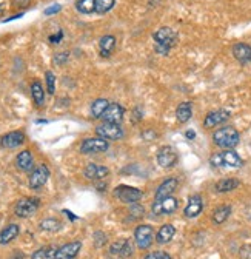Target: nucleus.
Listing matches in <instances>:
<instances>
[{
  "mask_svg": "<svg viewBox=\"0 0 251 259\" xmlns=\"http://www.w3.org/2000/svg\"><path fill=\"white\" fill-rule=\"evenodd\" d=\"M230 116H231V114H230L228 110H214V111L206 114V118L203 121V125L206 128H214V127H217L220 124L227 122L230 119Z\"/></svg>",
  "mask_w": 251,
  "mask_h": 259,
  "instance_id": "f8f14e48",
  "label": "nucleus"
},
{
  "mask_svg": "<svg viewBox=\"0 0 251 259\" xmlns=\"http://www.w3.org/2000/svg\"><path fill=\"white\" fill-rule=\"evenodd\" d=\"M31 96H33V100L37 107H42L45 104V90L39 80H34L31 83Z\"/></svg>",
  "mask_w": 251,
  "mask_h": 259,
  "instance_id": "bb28decb",
  "label": "nucleus"
},
{
  "mask_svg": "<svg viewBox=\"0 0 251 259\" xmlns=\"http://www.w3.org/2000/svg\"><path fill=\"white\" fill-rule=\"evenodd\" d=\"M114 196L117 199H120L122 202H127V204H134L139 202L142 197L144 193L136 189V187H130V185H119L117 189L114 190Z\"/></svg>",
  "mask_w": 251,
  "mask_h": 259,
  "instance_id": "20e7f679",
  "label": "nucleus"
},
{
  "mask_svg": "<svg viewBox=\"0 0 251 259\" xmlns=\"http://www.w3.org/2000/svg\"><path fill=\"white\" fill-rule=\"evenodd\" d=\"M85 178L91 181H102L109 175V170L105 165H97V164H88L85 168Z\"/></svg>",
  "mask_w": 251,
  "mask_h": 259,
  "instance_id": "aec40b11",
  "label": "nucleus"
},
{
  "mask_svg": "<svg viewBox=\"0 0 251 259\" xmlns=\"http://www.w3.org/2000/svg\"><path fill=\"white\" fill-rule=\"evenodd\" d=\"M174 235H176L174 225L165 224V225H162V227L159 228V232H157V235H156V241H157L159 244H168V242L174 238Z\"/></svg>",
  "mask_w": 251,
  "mask_h": 259,
  "instance_id": "5701e85b",
  "label": "nucleus"
},
{
  "mask_svg": "<svg viewBox=\"0 0 251 259\" xmlns=\"http://www.w3.org/2000/svg\"><path fill=\"white\" fill-rule=\"evenodd\" d=\"M233 56L234 59L241 62L242 65H247V64H251V45L248 43H236L233 47Z\"/></svg>",
  "mask_w": 251,
  "mask_h": 259,
  "instance_id": "a211bd4d",
  "label": "nucleus"
},
{
  "mask_svg": "<svg viewBox=\"0 0 251 259\" xmlns=\"http://www.w3.org/2000/svg\"><path fill=\"white\" fill-rule=\"evenodd\" d=\"M231 214V205L225 204V205H220L214 210L213 213V221L214 224H224Z\"/></svg>",
  "mask_w": 251,
  "mask_h": 259,
  "instance_id": "c85d7f7f",
  "label": "nucleus"
},
{
  "mask_svg": "<svg viewBox=\"0 0 251 259\" xmlns=\"http://www.w3.org/2000/svg\"><path fill=\"white\" fill-rule=\"evenodd\" d=\"M177 185H179V181H177L176 178H166V179L157 187V190H156V199H154V200H160V199H165V197L171 196V194L176 192Z\"/></svg>",
  "mask_w": 251,
  "mask_h": 259,
  "instance_id": "dca6fc26",
  "label": "nucleus"
},
{
  "mask_svg": "<svg viewBox=\"0 0 251 259\" xmlns=\"http://www.w3.org/2000/svg\"><path fill=\"white\" fill-rule=\"evenodd\" d=\"M210 164L216 168L219 167H231V168H241L244 165L242 157L234 150H225L222 153H214L210 157Z\"/></svg>",
  "mask_w": 251,
  "mask_h": 259,
  "instance_id": "f03ea898",
  "label": "nucleus"
},
{
  "mask_svg": "<svg viewBox=\"0 0 251 259\" xmlns=\"http://www.w3.org/2000/svg\"><path fill=\"white\" fill-rule=\"evenodd\" d=\"M154 50L160 54V56H165V54H168L171 48L168 47H165V45H160V43H154Z\"/></svg>",
  "mask_w": 251,
  "mask_h": 259,
  "instance_id": "ea45409f",
  "label": "nucleus"
},
{
  "mask_svg": "<svg viewBox=\"0 0 251 259\" xmlns=\"http://www.w3.org/2000/svg\"><path fill=\"white\" fill-rule=\"evenodd\" d=\"M94 244H96V247L105 246V244H106V236L102 232H96L94 233Z\"/></svg>",
  "mask_w": 251,
  "mask_h": 259,
  "instance_id": "e433bc0d",
  "label": "nucleus"
},
{
  "mask_svg": "<svg viewBox=\"0 0 251 259\" xmlns=\"http://www.w3.org/2000/svg\"><path fill=\"white\" fill-rule=\"evenodd\" d=\"M179 161V156L177 151L170 147V145H165L157 151V164L162 168H173Z\"/></svg>",
  "mask_w": 251,
  "mask_h": 259,
  "instance_id": "6e6552de",
  "label": "nucleus"
},
{
  "mask_svg": "<svg viewBox=\"0 0 251 259\" xmlns=\"http://www.w3.org/2000/svg\"><path fill=\"white\" fill-rule=\"evenodd\" d=\"M99 48H100V56L102 57H108L113 50L116 48V37L114 36H103L99 42Z\"/></svg>",
  "mask_w": 251,
  "mask_h": 259,
  "instance_id": "a878e982",
  "label": "nucleus"
},
{
  "mask_svg": "<svg viewBox=\"0 0 251 259\" xmlns=\"http://www.w3.org/2000/svg\"><path fill=\"white\" fill-rule=\"evenodd\" d=\"M239 256L241 259H251V246H244L239 250Z\"/></svg>",
  "mask_w": 251,
  "mask_h": 259,
  "instance_id": "58836bf2",
  "label": "nucleus"
},
{
  "mask_svg": "<svg viewBox=\"0 0 251 259\" xmlns=\"http://www.w3.org/2000/svg\"><path fill=\"white\" fill-rule=\"evenodd\" d=\"M108 105H109V102H108L106 99H97V100H94V102L91 104V116L94 119L102 118L103 113L108 108Z\"/></svg>",
  "mask_w": 251,
  "mask_h": 259,
  "instance_id": "cd10ccee",
  "label": "nucleus"
},
{
  "mask_svg": "<svg viewBox=\"0 0 251 259\" xmlns=\"http://www.w3.org/2000/svg\"><path fill=\"white\" fill-rule=\"evenodd\" d=\"M16 165L19 170L22 171H30L33 170V165H34V159H33V154L30 150H23L17 154L16 157Z\"/></svg>",
  "mask_w": 251,
  "mask_h": 259,
  "instance_id": "412c9836",
  "label": "nucleus"
},
{
  "mask_svg": "<svg viewBox=\"0 0 251 259\" xmlns=\"http://www.w3.org/2000/svg\"><path fill=\"white\" fill-rule=\"evenodd\" d=\"M68 53H59V54H55L54 56V64L55 65H63L66 61H68Z\"/></svg>",
  "mask_w": 251,
  "mask_h": 259,
  "instance_id": "4c0bfd02",
  "label": "nucleus"
},
{
  "mask_svg": "<svg viewBox=\"0 0 251 259\" xmlns=\"http://www.w3.org/2000/svg\"><path fill=\"white\" fill-rule=\"evenodd\" d=\"M62 36H63V33L62 31H59L55 36H51L50 37V42H52V43H59L60 42V39H62Z\"/></svg>",
  "mask_w": 251,
  "mask_h": 259,
  "instance_id": "79ce46f5",
  "label": "nucleus"
},
{
  "mask_svg": "<svg viewBox=\"0 0 251 259\" xmlns=\"http://www.w3.org/2000/svg\"><path fill=\"white\" fill-rule=\"evenodd\" d=\"M80 249H82V242L80 241H74V242L65 244V246H62L60 249H57L54 259H74L79 255Z\"/></svg>",
  "mask_w": 251,
  "mask_h": 259,
  "instance_id": "ddd939ff",
  "label": "nucleus"
},
{
  "mask_svg": "<svg viewBox=\"0 0 251 259\" xmlns=\"http://www.w3.org/2000/svg\"><path fill=\"white\" fill-rule=\"evenodd\" d=\"M16 3H20L22 6H26L28 3H30V0H16Z\"/></svg>",
  "mask_w": 251,
  "mask_h": 259,
  "instance_id": "c03bdc74",
  "label": "nucleus"
},
{
  "mask_svg": "<svg viewBox=\"0 0 251 259\" xmlns=\"http://www.w3.org/2000/svg\"><path fill=\"white\" fill-rule=\"evenodd\" d=\"M60 5H52L51 8H48V9H45V14L47 16H50V14H54V12H59L60 11Z\"/></svg>",
  "mask_w": 251,
  "mask_h": 259,
  "instance_id": "a19ab883",
  "label": "nucleus"
},
{
  "mask_svg": "<svg viewBox=\"0 0 251 259\" xmlns=\"http://www.w3.org/2000/svg\"><path fill=\"white\" fill-rule=\"evenodd\" d=\"M116 5V0H96V11L97 14H105L111 11Z\"/></svg>",
  "mask_w": 251,
  "mask_h": 259,
  "instance_id": "473e14b6",
  "label": "nucleus"
},
{
  "mask_svg": "<svg viewBox=\"0 0 251 259\" xmlns=\"http://www.w3.org/2000/svg\"><path fill=\"white\" fill-rule=\"evenodd\" d=\"M45 80H47V88H48V93H50V94H54V91H55V76L51 73V71H47V74H45Z\"/></svg>",
  "mask_w": 251,
  "mask_h": 259,
  "instance_id": "f704fd0d",
  "label": "nucleus"
},
{
  "mask_svg": "<svg viewBox=\"0 0 251 259\" xmlns=\"http://www.w3.org/2000/svg\"><path fill=\"white\" fill-rule=\"evenodd\" d=\"M185 136H187V139H194V137H196V133L191 131V130H188V131L185 133Z\"/></svg>",
  "mask_w": 251,
  "mask_h": 259,
  "instance_id": "37998d69",
  "label": "nucleus"
},
{
  "mask_svg": "<svg viewBox=\"0 0 251 259\" xmlns=\"http://www.w3.org/2000/svg\"><path fill=\"white\" fill-rule=\"evenodd\" d=\"M152 236H154V232H152L151 225H139L134 232V241L137 244V247L141 250H147L152 246Z\"/></svg>",
  "mask_w": 251,
  "mask_h": 259,
  "instance_id": "0eeeda50",
  "label": "nucleus"
},
{
  "mask_svg": "<svg viewBox=\"0 0 251 259\" xmlns=\"http://www.w3.org/2000/svg\"><path fill=\"white\" fill-rule=\"evenodd\" d=\"M96 134L106 140H119L123 137V128L120 127V124L103 122L96 128Z\"/></svg>",
  "mask_w": 251,
  "mask_h": 259,
  "instance_id": "423d86ee",
  "label": "nucleus"
},
{
  "mask_svg": "<svg viewBox=\"0 0 251 259\" xmlns=\"http://www.w3.org/2000/svg\"><path fill=\"white\" fill-rule=\"evenodd\" d=\"M213 140L217 147L225 148V150H233L241 140V134L236 128L233 127H222L213 133Z\"/></svg>",
  "mask_w": 251,
  "mask_h": 259,
  "instance_id": "f257e3e1",
  "label": "nucleus"
},
{
  "mask_svg": "<svg viewBox=\"0 0 251 259\" xmlns=\"http://www.w3.org/2000/svg\"><path fill=\"white\" fill-rule=\"evenodd\" d=\"M144 259H171V256L166 252H151Z\"/></svg>",
  "mask_w": 251,
  "mask_h": 259,
  "instance_id": "c9c22d12",
  "label": "nucleus"
},
{
  "mask_svg": "<svg viewBox=\"0 0 251 259\" xmlns=\"http://www.w3.org/2000/svg\"><path fill=\"white\" fill-rule=\"evenodd\" d=\"M123 114H125V110L122 105L119 104H109L106 111L103 113V122H109V124H120L123 121Z\"/></svg>",
  "mask_w": 251,
  "mask_h": 259,
  "instance_id": "2eb2a0df",
  "label": "nucleus"
},
{
  "mask_svg": "<svg viewBox=\"0 0 251 259\" xmlns=\"http://www.w3.org/2000/svg\"><path fill=\"white\" fill-rule=\"evenodd\" d=\"M20 233V227L17 224H9L6 225L2 232H0V244L2 246H6L11 241H14Z\"/></svg>",
  "mask_w": 251,
  "mask_h": 259,
  "instance_id": "4be33fe9",
  "label": "nucleus"
},
{
  "mask_svg": "<svg viewBox=\"0 0 251 259\" xmlns=\"http://www.w3.org/2000/svg\"><path fill=\"white\" fill-rule=\"evenodd\" d=\"M109 148V142L103 137H88L82 142L80 153L82 154H93V153H103Z\"/></svg>",
  "mask_w": 251,
  "mask_h": 259,
  "instance_id": "7ed1b4c3",
  "label": "nucleus"
},
{
  "mask_svg": "<svg viewBox=\"0 0 251 259\" xmlns=\"http://www.w3.org/2000/svg\"><path fill=\"white\" fill-rule=\"evenodd\" d=\"M76 9L82 14H91L96 11V0H77Z\"/></svg>",
  "mask_w": 251,
  "mask_h": 259,
  "instance_id": "2f4dec72",
  "label": "nucleus"
},
{
  "mask_svg": "<svg viewBox=\"0 0 251 259\" xmlns=\"http://www.w3.org/2000/svg\"><path fill=\"white\" fill-rule=\"evenodd\" d=\"M50 179V170L47 165H39L33 170V173L30 175V187L33 190L42 189L47 181Z\"/></svg>",
  "mask_w": 251,
  "mask_h": 259,
  "instance_id": "9d476101",
  "label": "nucleus"
},
{
  "mask_svg": "<svg viewBox=\"0 0 251 259\" xmlns=\"http://www.w3.org/2000/svg\"><path fill=\"white\" fill-rule=\"evenodd\" d=\"M241 185V181L236 178H225L216 184V192L217 193H230L236 190Z\"/></svg>",
  "mask_w": 251,
  "mask_h": 259,
  "instance_id": "b1692460",
  "label": "nucleus"
},
{
  "mask_svg": "<svg viewBox=\"0 0 251 259\" xmlns=\"http://www.w3.org/2000/svg\"><path fill=\"white\" fill-rule=\"evenodd\" d=\"M203 210V200L199 194H194L188 199V204L184 210V214L187 218H198Z\"/></svg>",
  "mask_w": 251,
  "mask_h": 259,
  "instance_id": "f3484780",
  "label": "nucleus"
},
{
  "mask_svg": "<svg viewBox=\"0 0 251 259\" xmlns=\"http://www.w3.org/2000/svg\"><path fill=\"white\" fill-rule=\"evenodd\" d=\"M152 39H154L156 43H160V45H165L171 48L174 45V42L177 39V33L173 30V28H168V26H162L159 30L152 34Z\"/></svg>",
  "mask_w": 251,
  "mask_h": 259,
  "instance_id": "9b49d317",
  "label": "nucleus"
},
{
  "mask_svg": "<svg viewBox=\"0 0 251 259\" xmlns=\"http://www.w3.org/2000/svg\"><path fill=\"white\" fill-rule=\"evenodd\" d=\"M55 252H57L55 247H42L33 253L31 259H54Z\"/></svg>",
  "mask_w": 251,
  "mask_h": 259,
  "instance_id": "7c9ffc66",
  "label": "nucleus"
},
{
  "mask_svg": "<svg viewBox=\"0 0 251 259\" xmlns=\"http://www.w3.org/2000/svg\"><path fill=\"white\" fill-rule=\"evenodd\" d=\"M2 14H3V5L0 3V16H2Z\"/></svg>",
  "mask_w": 251,
  "mask_h": 259,
  "instance_id": "a18cd8bd",
  "label": "nucleus"
},
{
  "mask_svg": "<svg viewBox=\"0 0 251 259\" xmlns=\"http://www.w3.org/2000/svg\"><path fill=\"white\" fill-rule=\"evenodd\" d=\"M40 205V200L37 197H23L14 207V213L19 218H30L33 216Z\"/></svg>",
  "mask_w": 251,
  "mask_h": 259,
  "instance_id": "39448f33",
  "label": "nucleus"
},
{
  "mask_svg": "<svg viewBox=\"0 0 251 259\" xmlns=\"http://www.w3.org/2000/svg\"><path fill=\"white\" fill-rule=\"evenodd\" d=\"M109 253L120 258H130L133 255V244L130 239H119L111 244Z\"/></svg>",
  "mask_w": 251,
  "mask_h": 259,
  "instance_id": "4468645a",
  "label": "nucleus"
},
{
  "mask_svg": "<svg viewBox=\"0 0 251 259\" xmlns=\"http://www.w3.org/2000/svg\"><path fill=\"white\" fill-rule=\"evenodd\" d=\"M25 142V133L22 131H11L0 139V145L3 148H17Z\"/></svg>",
  "mask_w": 251,
  "mask_h": 259,
  "instance_id": "6ab92c4d",
  "label": "nucleus"
},
{
  "mask_svg": "<svg viewBox=\"0 0 251 259\" xmlns=\"http://www.w3.org/2000/svg\"><path fill=\"white\" fill-rule=\"evenodd\" d=\"M193 116V105L191 102H182L179 104L177 110H176V118L180 124H185L191 119Z\"/></svg>",
  "mask_w": 251,
  "mask_h": 259,
  "instance_id": "393cba45",
  "label": "nucleus"
},
{
  "mask_svg": "<svg viewBox=\"0 0 251 259\" xmlns=\"http://www.w3.org/2000/svg\"><path fill=\"white\" fill-rule=\"evenodd\" d=\"M60 228H62V222L54 218H47L40 222V230H44V232H59Z\"/></svg>",
  "mask_w": 251,
  "mask_h": 259,
  "instance_id": "c756f323",
  "label": "nucleus"
},
{
  "mask_svg": "<svg viewBox=\"0 0 251 259\" xmlns=\"http://www.w3.org/2000/svg\"><path fill=\"white\" fill-rule=\"evenodd\" d=\"M177 199L173 197V196H168L165 199H160V200H154V204L151 207V211L152 214H171L177 210Z\"/></svg>",
  "mask_w": 251,
  "mask_h": 259,
  "instance_id": "1a4fd4ad",
  "label": "nucleus"
},
{
  "mask_svg": "<svg viewBox=\"0 0 251 259\" xmlns=\"http://www.w3.org/2000/svg\"><path fill=\"white\" fill-rule=\"evenodd\" d=\"M130 214L133 216L134 219H141V218H144V216H145V208L141 204H137V202L130 204Z\"/></svg>",
  "mask_w": 251,
  "mask_h": 259,
  "instance_id": "72a5a7b5",
  "label": "nucleus"
}]
</instances>
